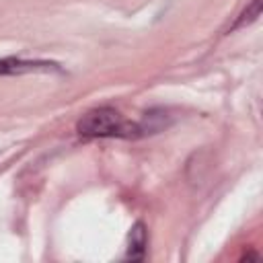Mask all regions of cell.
<instances>
[{"label":"cell","instance_id":"obj_4","mask_svg":"<svg viewBox=\"0 0 263 263\" xmlns=\"http://www.w3.org/2000/svg\"><path fill=\"white\" fill-rule=\"evenodd\" d=\"M261 14V0H253L249 6H247V10H242V14L238 16V21L230 27L232 31L234 29H238V27H245V25H249V23H253V21H257V16Z\"/></svg>","mask_w":263,"mask_h":263},{"label":"cell","instance_id":"obj_1","mask_svg":"<svg viewBox=\"0 0 263 263\" xmlns=\"http://www.w3.org/2000/svg\"><path fill=\"white\" fill-rule=\"evenodd\" d=\"M76 132L82 138H142L144 127L142 121H127L113 107H95L86 111L78 123Z\"/></svg>","mask_w":263,"mask_h":263},{"label":"cell","instance_id":"obj_3","mask_svg":"<svg viewBox=\"0 0 263 263\" xmlns=\"http://www.w3.org/2000/svg\"><path fill=\"white\" fill-rule=\"evenodd\" d=\"M146 247H148V236H146V226L142 222H136L132 226L129 232V240H127V253L125 259L132 261H142L146 257Z\"/></svg>","mask_w":263,"mask_h":263},{"label":"cell","instance_id":"obj_2","mask_svg":"<svg viewBox=\"0 0 263 263\" xmlns=\"http://www.w3.org/2000/svg\"><path fill=\"white\" fill-rule=\"evenodd\" d=\"M29 72H60L55 62L47 60H23V58H0V76H21Z\"/></svg>","mask_w":263,"mask_h":263}]
</instances>
